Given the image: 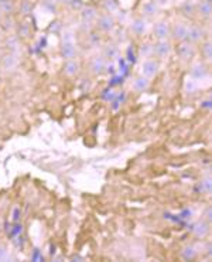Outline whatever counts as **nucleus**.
<instances>
[{
  "label": "nucleus",
  "mask_w": 212,
  "mask_h": 262,
  "mask_svg": "<svg viewBox=\"0 0 212 262\" xmlns=\"http://www.w3.org/2000/svg\"><path fill=\"white\" fill-rule=\"evenodd\" d=\"M177 55L181 58V60H184V61H190V60H192L194 57H195V47H194V44L190 42H187V40H184V42H180L178 43L177 46Z\"/></svg>",
  "instance_id": "obj_1"
},
{
  "label": "nucleus",
  "mask_w": 212,
  "mask_h": 262,
  "mask_svg": "<svg viewBox=\"0 0 212 262\" xmlns=\"http://www.w3.org/2000/svg\"><path fill=\"white\" fill-rule=\"evenodd\" d=\"M205 30L201 26H190L188 27V33H187V42L197 44V43H202L205 39Z\"/></svg>",
  "instance_id": "obj_2"
},
{
  "label": "nucleus",
  "mask_w": 212,
  "mask_h": 262,
  "mask_svg": "<svg viewBox=\"0 0 212 262\" xmlns=\"http://www.w3.org/2000/svg\"><path fill=\"white\" fill-rule=\"evenodd\" d=\"M158 69H160V65H158V61L156 60H144L143 64H142V76L146 77V78H153V77L157 76Z\"/></svg>",
  "instance_id": "obj_3"
},
{
  "label": "nucleus",
  "mask_w": 212,
  "mask_h": 262,
  "mask_svg": "<svg viewBox=\"0 0 212 262\" xmlns=\"http://www.w3.org/2000/svg\"><path fill=\"white\" fill-rule=\"evenodd\" d=\"M62 72L67 77H69V78H74V77H76L81 72V64L75 58L67 60V61L64 62V65H62Z\"/></svg>",
  "instance_id": "obj_4"
},
{
  "label": "nucleus",
  "mask_w": 212,
  "mask_h": 262,
  "mask_svg": "<svg viewBox=\"0 0 212 262\" xmlns=\"http://www.w3.org/2000/svg\"><path fill=\"white\" fill-rule=\"evenodd\" d=\"M188 24L185 23H176L173 27H171L170 35L176 40V42H184L187 40V33H188Z\"/></svg>",
  "instance_id": "obj_5"
},
{
  "label": "nucleus",
  "mask_w": 212,
  "mask_h": 262,
  "mask_svg": "<svg viewBox=\"0 0 212 262\" xmlns=\"http://www.w3.org/2000/svg\"><path fill=\"white\" fill-rule=\"evenodd\" d=\"M153 53L157 55L158 58H165L171 53V44L168 40H157V43L153 46Z\"/></svg>",
  "instance_id": "obj_6"
},
{
  "label": "nucleus",
  "mask_w": 212,
  "mask_h": 262,
  "mask_svg": "<svg viewBox=\"0 0 212 262\" xmlns=\"http://www.w3.org/2000/svg\"><path fill=\"white\" fill-rule=\"evenodd\" d=\"M96 26L99 30H102L103 33H109L115 28V20L110 14H102L98 17V21H96Z\"/></svg>",
  "instance_id": "obj_7"
},
{
  "label": "nucleus",
  "mask_w": 212,
  "mask_h": 262,
  "mask_svg": "<svg viewBox=\"0 0 212 262\" xmlns=\"http://www.w3.org/2000/svg\"><path fill=\"white\" fill-rule=\"evenodd\" d=\"M190 76L192 80H202L208 76V67L202 61H195L190 68Z\"/></svg>",
  "instance_id": "obj_8"
},
{
  "label": "nucleus",
  "mask_w": 212,
  "mask_h": 262,
  "mask_svg": "<svg viewBox=\"0 0 212 262\" xmlns=\"http://www.w3.org/2000/svg\"><path fill=\"white\" fill-rule=\"evenodd\" d=\"M153 30H154V35H156L157 40H167L170 37L171 26L165 21H158V23L154 24Z\"/></svg>",
  "instance_id": "obj_9"
},
{
  "label": "nucleus",
  "mask_w": 212,
  "mask_h": 262,
  "mask_svg": "<svg viewBox=\"0 0 212 262\" xmlns=\"http://www.w3.org/2000/svg\"><path fill=\"white\" fill-rule=\"evenodd\" d=\"M61 54L65 60H71V58H75L76 55V47L75 43L72 42V39H65L62 43L61 47Z\"/></svg>",
  "instance_id": "obj_10"
},
{
  "label": "nucleus",
  "mask_w": 212,
  "mask_h": 262,
  "mask_svg": "<svg viewBox=\"0 0 212 262\" xmlns=\"http://www.w3.org/2000/svg\"><path fill=\"white\" fill-rule=\"evenodd\" d=\"M105 67H106V60H105L103 57H101V55L94 57V58L91 60V64H89V69H91V72H92V74H95V76L102 74L103 71H105Z\"/></svg>",
  "instance_id": "obj_11"
},
{
  "label": "nucleus",
  "mask_w": 212,
  "mask_h": 262,
  "mask_svg": "<svg viewBox=\"0 0 212 262\" xmlns=\"http://www.w3.org/2000/svg\"><path fill=\"white\" fill-rule=\"evenodd\" d=\"M192 233L197 238H205L206 235L209 234V222L205 220L198 221L192 228Z\"/></svg>",
  "instance_id": "obj_12"
},
{
  "label": "nucleus",
  "mask_w": 212,
  "mask_h": 262,
  "mask_svg": "<svg viewBox=\"0 0 212 262\" xmlns=\"http://www.w3.org/2000/svg\"><path fill=\"white\" fill-rule=\"evenodd\" d=\"M149 87H150V81L146 77L139 76L133 80V90L136 92H144L149 90Z\"/></svg>",
  "instance_id": "obj_13"
},
{
  "label": "nucleus",
  "mask_w": 212,
  "mask_h": 262,
  "mask_svg": "<svg viewBox=\"0 0 212 262\" xmlns=\"http://www.w3.org/2000/svg\"><path fill=\"white\" fill-rule=\"evenodd\" d=\"M197 10H198V13L201 14L204 19L211 17V13H212L211 2H208V0H201L198 5H197Z\"/></svg>",
  "instance_id": "obj_14"
},
{
  "label": "nucleus",
  "mask_w": 212,
  "mask_h": 262,
  "mask_svg": "<svg viewBox=\"0 0 212 262\" xmlns=\"http://www.w3.org/2000/svg\"><path fill=\"white\" fill-rule=\"evenodd\" d=\"M82 19L85 23H92L98 19V12H96L95 7L87 6L82 10Z\"/></svg>",
  "instance_id": "obj_15"
},
{
  "label": "nucleus",
  "mask_w": 212,
  "mask_h": 262,
  "mask_svg": "<svg viewBox=\"0 0 212 262\" xmlns=\"http://www.w3.org/2000/svg\"><path fill=\"white\" fill-rule=\"evenodd\" d=\"M130 30L135 33L136 35H142L146 31V21L143 19H136L133 20L132 26H130Z\"/></svg>",
  "instance_id": "obj_16"
},
{
  "label": "nucleus",
  "mask_w": 212,
  "mask_h": 262,
  "mask_svg": "<svg viewBox=\"0 0 212 262\" xmlns=\"http://www.w3.org/2000/svg\"><path fill=\"white\" fill-rule=\"evenodd\" d=\"M201 54H202V57L205 60H211L212 58V44L209 40L202 42V44H201Z\"/></svg>",
  "instance_id": "obj_17"
},
{
  "label": "nucleus",
  "mask_w": 212,
  "mask_h": 262,
  "mask_svg": "<svg viewBox=\"0 0 212 262\" xmlns=\"http://www.w3.org/2000/svg\"><path fill=\"white\" fill-rule=\"evenodd\" d=\"M181 256H183V259H185V261H191V259H194V258L197 256V251H195L194 247L188 245V247H185V248L181 251Z\"/></svg>",
  "instance_id": "obj_18"
},
{
  "label": "nucleus",
  "mask_w": 212,
  "mask_h": 262,
  "mask_svg": "<svg viewBox=\"0 0 212 262\" xmlns=\"http://www.w3.org/2000/svg\"><path fill=\"white\" fill-rule=\"evenodd\" d=\"M157 13V5L154 2H147L143 6V14L146 16H154Z\"/></svg>",
  "instance_id": "obj_19"
},
{
  "label": "nucleus",
  "mask_w": 212,
  "mask_h": 262,
  "mask_svg": "<svg viewBox=\"0 0 212 262\" xmlns=\"http://www.w3.org/2000/svg\"><path fill=\"white\" fill-rule=\"evenodd\" d=\"M117 55V49L115 46H108L106 49H105V57L106 58H115Z\"/></svg>",
  "instance_id": "obj_20"
},
{
  "label": "nucleus",
  "mask_w": 212,
  "mask_h": 262,
  "mask_svg": "<svg viewBox=\"0 0 212 262\" xmlns=\"http://www.w3.org/2000/svg\"><path fill=\"white\" fill-rule=\"evenodd\" d=\"M185 90H187V92H195V91H197V81L188 80V81L185 83Z\"/></svg>",
  "instance_id": "obj_21"
},
{
  "label": "nucleus",
  "mask_w": 212,
  "mask_h": 262,
  "mask_svg": "<svg viewBox=\"0 0 212 262\" xmlns=\"http://www.w3.org/2000/svg\"><path fill=\"white\" fill-rule=\"evenodd\" d=\"M9 255V251L5 245H0V261H5Z\"/></svg>",
  "instance_id": "obj_22"
},
{
  "label": "nucleus",
  "mask_w": 212,
  "mask_h": 262,
  "mask_svg": "<svg viewBox=\"0 0 212 262\" xmlns=\"http://www.w3.org/2000/svg\"><path fill=\"white\" fill-rule=\"evenodd\" d=\"M202 186L205 189V192H211V179L209 177H206L204 181H202Z\"/></svg>",
  "instance_id": "obj_23"
},
{
  "label": "nucleus",
  "mask_w": 212,
  "mask_h": 262,
  "mask_svg": "<svg viewBox=\"0 0 212 262\" xmlns=\"http://www.w3.org/2000/svg\"><path fill=\"white\" fill-rule=\"evenodd\" d=\"M20 208L16 207L13 210V221H19L20 220Z\"/></svg>",
  "instance_id": "obj_24"
},
{
  "label": "nucleus",
  "mask_w": 212,
  "mask_h": 262,
  "mask_svg": "<svg viewBox=\"0 0 212 262\" xmlns=\"http://www.w3.org/2000/svg\"><path fill=\"white\" fill-rule=\"evenodd\" d=\"M2 19H3V12L0 10V20H2Z\"/></svg>",
  "instance_id": "obj_25"
}]
</instances>
